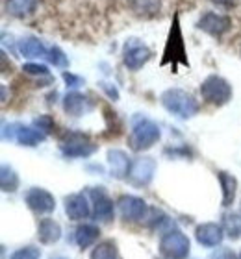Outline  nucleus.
Wrapping results in <instances>:
<instances>
[{
    "label": "nucleus",
    "instance_id": "423d86ee",
    "mask_svg": "<svg viewBox=\"0 0 241 259\" xmlns=\"http://www.w3.org/2000/svg\"><path fill=\"white\" fill-rule=\"evenodd\" d=\"M191 248V243L186 233L180 230H171L161 235L160 239V254L165 259H186Z\"/></svg>",
    "mask_w": 241,
    "mask_h": 259
},
{
    "label": "nucleus",
    "instance_id": "39448f33",
    "mask_svg": "<svg viewBox=\"0 0 241 259\" xmlns=\"http://www.w3.org/2000/svg\"><path fill=\"white\" fill-rule=\"evenodd\" d=\"M98 146L82 132H65L59 141V150L65 157H89Z\"/></svg>",
    "mask_w": 241,
    "mask_h": 259
},
{
    "label": "nucleus",
    "instance_id": "20e7f679",
    "mask_svg": "<svg viewBox=\"0 0 241 259\" xmlns=\"http://www.w3.org/2000/svg\"><path fill=\"white\" fill-rule=\"evenodd\" d=\"M232 85L230 81L223 78L219 74H210L206 76L200 83V97L206 104H212V106H225L232 100Z\"/></svg>",
    "mask_w": 241,
    "mask_h": 259
},
{
    "label": "nucleus",
    "instance_id": "9d476101",
    "mask_svg": "<svg viewBox=\"0 0 241 259\" xmlns=\"http://www.w3.org/2000/svg\"><path fill=\"white\" fill-rule=\"evenodd\" d=\"M156 159L154 157H149V156H143V157H137L132 161V167H130V172H128V178L130 182L137 187H143V185H149L152 182L156 174Z\"/></svg>",
    "mask_w": 241,
    "mask_h": 259
},
{
    "label": "nucleus",
    "instance_id": "aec40b11",
    "mask_svg": "<svg viewBox=\"0 0 241 259\" xmlns=\"http://www.w3.org/2000/svg\"><path fill=\"white\" fill-rule=\"evenodd\" d=\"M217 178H219L221 191H223V205L228 207V205L234 204V198H236L237 180H236V176H232V174L226 172V170L217 172Z\"/></svg>",
    "mask_w": 241,
    "mask_h": 259
},
{
    "label": "nucleus",
    "instance_id": "4be33fe9",
    "mask_svg": "<svg viewBox=\"0 0 241 259\" xmlns=\"http://www.w3.org/2000/svg\"><path fill=\"white\" fill-rule=\"evenodd\" d=\"M38 8V0H8L6 2V10L8 13L17 19H24V17L32 15Z\"/></svg>",
    "mask_w": 241,
    "mask_h": 259
},
{
    "label": "nucleus",
    "instance_id": "7ed1b4c3",
    "mask_svg": "<svg viewBox=\"0 0 241 259\" xmlns=\"http://www.w3.org/2000/svg\"><path fill=\"white\" fill-rule=\"evenodd\" d=\"M171 63L173 70L178 69V65H186L189 67L188 54H186V43H184V35H182V28H180V17L178 13L175 15L171 22V30H169V35H167L165 41V49H163V60L161 65Z\"/></svg>",
    "mask_w": 241,
    "mask_h": 259
},
{
    "label": "nucleus",
    "instance_id": "c756f323",
    "mask_svg": "<svg viewBox=\"0 0 241 259\" xmlns=\"http://www.w3.org/2000/svg\"><path fill=\"white\" fill-rule=\"evenodd\" d=\"M22 72H24V74H30V76H48V67L47 65L30 61V63L22 65Z\"/></svg>",
    "mask_w": 241,
    "mask_h": 259
},
{
    "label": "nucleus",
    "instance_id": "2eb2a0df",
    "mask_svg": "<svg viewBox=\"0 0 241 259\" xmlns=\"http://www.w3.org/2000/svg\"><path fill=\"white\" fill-rule=\"evenodd\" d=\"M195 239L198 244H202L206 248H214V246H219L223 243L225 230L217 222H204L195 230Z\"/></svg>",
    "mask_w": 241,
    "mask_h": 259
},
{
    "label": "nucleus",
    "instance_id": "9b49d317",
    "mask_svg": "<svg viewBox=\"0 0 241 259\" xmlns=\"http://www.w3.org/2000/svg\"><path fill=\"white\" fill-rule=\"evenodd\" d=\"M4 130H10V135L6 137L4 141H17L19 145L22 146H38L39 143H43L45 139H47V135L41 134L38 128H33V126H24V124H17V122H13V124H4L2 126Z\"/></svg>",
    "mask_w": 241,
    "mask_h": 259
},
{
    "label": "nucleus",
    "instance_id": "5701e85b",
    "mask_svg": "<svg viewBox=\"0 0 241 259\" xmlns=\"http://www.w3.org/2000/svg\"><path fill=\"white\" fill-rule=\"evenodd\" d=\"M0 187L4 193H13L19 189V176L8 165H2V168H0Z\"/></svg>",
    "mask_w": 241,
    "mask_h": 259
},
{
    "label": "nucleus",
    "instance_id": "a211bd4d",
    "mask_svg": "<svg viewBox=\"0 0 241 259\" xmlns=\"http://www.w3.org/2000/svg\"><path fill=\"white\" fill-rule=\"evenodd\" d=\"M19 52L26 60H38V58H47L48 49L38 37H22L19 41Z\"/></svg>",
    "mask_w": 241,
    "mask_h": 259
},
{
    "label": "nucleus",
    "instance_id": "ddd939ff",
    "mask_svg": "<svg viewBox=\"0 0 241 259\" xmlns=\"http://www.w3.org/2000/svg\"><path fill=\"white\" fill-rule=\"evenodd\" d=\"M95 109V102L80 91H69L63 97V111L71 117H84Z\"/></svg>",
    "mask_w": 241,
    "mask_h": 259
},
{
    "label": "nucleus",
    "instance_id": "f03ea898",
    "mask_svg": "<svg viewBox=\"0 0 241 259\" xmlns=\"http://www.w3.org/2000/svg\"><path fill=\"white\" fill-rule=\"evenodd\" d=\"M161 130L154 120L145 117V115H135L132 119V130L128 135V146L134 152L149 150L160 141Z\"/></svg>",
    "mask_w": 241,
    "mask_h": 259
},
{
    "label": "nucleus",
    "instance_id": "2f4dec72",
    "mask_svg": "<svg viewBox=\"0 0 241 259\" xmlns=\"http://www.w3.org/2000/svg\"><path fill=\"white\" fill-rule=\"evenodd\" d=\"M98 85H100L102 91L106 93L108 98H110V100H113V102H117L119 98H121V95H119V89L115 85H113V83H108V81H100Z\"/></svg>",
    "mask_w": 241,
    "mask_h": 259
},
{
    "label": "nucleus",
    "instance_id": "7c9ffc66",
    "mask_svg": "<svg viewBox=\"0 0 241 259\" xmlns=\"http://www.w3.org/2000/svg\"><path fill=\"white\" fill-rule=\"evenodd\" d=\"M61 78H63V81L67 83V87H71V89H76V87H80V85H84V83H86V80H84L82 76L73 74L71 70H63Z\"/></svg>",
    "mask_w": 241,
    "mask_h": 259
},
{
    "label": "nucleus",
    "instance_id": "a878e982",
    "mask_svg": "<svg viewBox=\"0 0 241 259\" xmlns=\"http://www.w3.org/2000/svg\"><path fill=\"white\" fill-rule=\"evenodd\" d=\"M89 259H117V244L113 241H102L93 248Z\"/></svg>",
    "mask_w": 241,
    "mask_h": 259
},
{
    "label": "nucleus",
    "instance_id": "6e6552de",
    "mask_svg": "<svg viewBox=\"0 0 241 259\" xmlns=\"http://www.w3.org/2000/svg\"><path fill=\"white\" fill-rule=\"evenodd\" d=\"M197 28L206 32L208 35H212V37L221 39L232 28V19L228 15H223V13L206 11L197 21Z\"/></svg>",
    "mask_w": 241,
    "mask_h": 259
},
{
    "label": "nucleus",
    "instance_id": "c9c22d12",
    "mask_svg": "<svg viewBox=\"0 0 241 259\" xmlns=\"http://www.w3.org/2000/svg\"><path fill=\"white\" fill-rule=\"evenodd\" d=\"M239 54H241V47H239Z\"/></svg>",
    "mask_w": 241,
    "mask_h": 259
},
{
    "label": "nucleus",
    "instance_id": "1a4fd4ad",
    "mask_svg": "<svg viewBox=\"0 0 241 259\" xmlns=\"http://www.w3.org/2000/svg\"><path fill=\"white\" fill-rule=\"evenodd\" d=\"M119 213L123 217L124 221L130 222H143V219L149 213V205L143 198L140 196H132V194H124L121 196L117 202Z\"/></svg>",
    "mask_w": 241,
    "mask_h": 259
},
{
    "label": "nucleus",
    "instance_id": "393cba45",
    "mask_svg": "<svg viewBox=\"0 0 241 259\" xmlns=\"http://www.w3.org/2000/svg\"><path fill=\"white\" fill-rule=\"evenodd\" d=\"M130 6H132L134 13H137V15L150 17V15H156L160 11L161 2L160 0H132Z\"/></svg>",
    "mask_w": 241,
    "mask_h": 259
},
{
    "label": "nucleus",
    "instance_id": "f8f14e48",
    "mask_svg": "<svg viewBox=\"0 0 241 259\" xmlns=\"http://www.w3.org/2000/svg\"><path fill=\"white\" fill-rule=\"evenodd\" d=\"M24 202L38 215H47V213H52L56 209V198L47 189H41V187L28 189L24 194Z\"/></svg>",
    "mask_w": 241,
    "mask_h": 259
},
{
    "label": "nucleus",
    "instance_id": "6ab92c4d",
    "mask_svg": "<svg viewBox=\"0 0 241 259\" xmlns=\"http://www.w3.org/2000/svg\"><path fill=\"white\" fill-rule=\"evenodd\" d=\"M38 239L41 244H54L61 239V226L54 219H43L38 226Z\"/></svg>",
    "mask_w": 241,
    "mask_h": 259
},
{
    "label": "nucleus",
    "instance_id": "c85d7f7f",
    "mask_svg": "<svg viewBox=\"0 0 241 259\" xmlns=\"http://www.w3.org/2000/svg\"><path fill=\"white\" fill-rule=\"evenodd\" d=\"M10 259H41V250L36 246H22L10 255Z\"/></svg>",
    "mask_w": 241,
    "mask_h": 259
},
{
    "label": "nucleus",
    "instance_id": "b1692460",
    "mask_svg": "<svg viewBox=\"0 0 241 259\" xmlns=\"http://www.w3.org/2000/svg\"><path fill=\"white\" fill-rule=\"evenodd\" d=\"M223 230L230 239H239L241 237V215L239 213H226L223 217Z\"/></svg>",
    "mask_w": 241,
    "mask_h": 259
},
{
    "label": "nucleus",
    "instance_id": "f3484780",
    "mask_svg": "<svg viewBox=\"0 0 241 259\" xmlns=\"http://www.w3.org/2000/svg\"><path fill=\"white\" fill-rule=\"evenodd\" d=\"M108 165H110V172H112L113 178L123 180L128 176L132 161H130L128 154L124 150L112 148V150H108Z\"/></svg>",
    "mask_w": 241,
    "mask_h": 259
},
{
    "label": "nucleus",
    "instance_id": "bb28decb",
    "mask_svg": "<svg viewBox=\"0 0 241 259\" xmlns=\"http://www.w3.org/2000/svg\"><path fill=\"white\" fill-rule=\"evenodd\" d=\"M47 60L50 61L54 67H58V69H67V67H69V58H67V54H65L59 47H50V49H48Z\"/></svg>",
    "mask_w": 241,
    "mask_h": 259
},
{
    "label": "nucleus",
    "instance_id": "0eeeda50",
    "mask_svg": "<svg viewBox=\"0 0 241 259\" xmlns=\"http://www.w3.org/2000/svg\"><path fill=\"white\" fill-rule=\"evenodd\" d=\"M152 58V50L147 45L140 43L137 39H128L124 45L123 50V63L128 70L137 72L140 69H143L147 61Z\"/></svg>",
    "mask_w": 241,
    "mask_h": 259
},
{
    "label": "nucleus",
    "instance_id": "4468645a",
    "mask_svg": "<svg viewBox=\"0 0 241 259\" xmlns=\"http://www.w3.org/2000/svg\"><path fill=\"white\" fill-rule=\"evenodd\" d=\"M89 196L93 202V217L100 222H110L113 219V200L108 196L104 187L89 189Z\"/></svg>",
    "mask_w": 241,
    "mask_h": 259
},
{
    "label": "nucleus",
    "instance_id": "473e14b6",
    "mask_svg": "<svg viewBox=\"0 0 241 259\" xmlns=\"http://www.w3.org/2000/svg\"><path fill=\"white\" fill-rule=\"evenodd\" d=\"M210 259H239L236 252L232 248H217L214 254L210 255Z\"/></svg>",
    "mask_w": 241,
    "mask_h": 259
},
{
    "label": "nucleus",
    "instance_id": "cd10ccee",
    "mask_svg": "<svg viewBox=\"0 0 241 259\" xmlns=\"http://www.w3.org/2000/svg\"><path fill=\"white\" fill-rule=\"evenodd\" d=\"M33 128H38L41 134L45 135H50L54 134V130H56V120H54L52 115H39L33 119Z\"/></svg>",
    "mask_w": 241,
    "mask_h": 259
},
{
    "label": "nucleus",
    "instance_id": "412c9836",
    "mask_svg": "<svg viewBox=\"0 0 241 259\" xmlns=\"http://www.w3.org/2000/svg\"><path fill=\"white\" fill-rule=\"evenodd\" d=\"M98 237H100V228L95 226V224H82V226L76 228L75 241L82 250L95 244L98 241Z\"/></svg>",
    "mask_w": 241,
    "mask_h": 259
},
{
    "label": "nucleus",
    "instance_id": "72a5a7b5",
    "mask_svg": "<svg viewBox=\"0 0 241 259\" xmlns=\"http://www.w3.org/2000/svg\"><path fill=\"white\" fill-rule=\"evenodd\" d=\"M214 4H217L219 8H232V6L236 4V0H212Z\"/></svg>",
    "mask_w": 241,
    "mask_h": 259
},
{
    "label": "nucleus",
    "instance_id": "dca6fc26",
    "mask_svg": "<svg viewBox=\"0 0 241 259\" xmlns=\"http://www.w3.org/2000/svg\"><path fill=\"white\" fill-rule=\"evenodd\" d=\"M65 213L71 221H84L91 215V204L87 202L86 194L75 193L65 198Z\"/></svg>",
    "mask_w": 241,
    "mask_h": 259
},
{
    "label": "nucleus",
    "instance_id": "f257e3e1",
    "mask_svg": "<svg viewBox=\"0 0 241 259\" xmlns=\"http://www.w3.org/2000/svg\"><path fill=\"white\" fill-rule=\"evenodd\" d=\"M160 102L161 106L177 119L188 120L191 117L198 113V100L193 97L191 93L184 91V89H178V87H171V89H165V91L160 95Z\"/></svg>",
    "mask_w": 241,
    "mask_h": 259
},
{
    "label": "nucleus",
    "instance_id": "f704fd0d",
    "mask_svg": "<svg viewBox=\"0 0 241 259\" xmlns=\"http://www.w3.org/2000/svg\"><path fill=\"white\" fill-rule=\"evenodd\" d=\"M54 259H67V257H54Z\"/></svg>",
    "mask_w": 241,
    "mask_h": 259
},
{
    "label": "nucleus",
    "instance_id": "e433bc0d",
    "mask_svg": "<svg viewBox=\"0 0 241 259\" xmlns=\"http://www.w3.org/2000/svg\"><path fill=\"white\" fill-rule=\"evenodd\" d=\"M239 259H241V254H239Z\"/></svg>",
    "mask_w": 241,
    "mask_h": 259
}]
</instances>
